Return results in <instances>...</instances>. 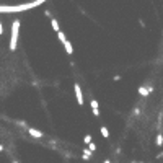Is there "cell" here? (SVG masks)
Returning a JSON list of instances; mask_svg holds the SVG:
<instances>
[{
    "instance_id": "obj_21",
    "label": "cell",
    "mask_w": 163,
    "mask_h": 163,
    "mask_svg": "<svg viewBox=\"0 0 163 163\" xmlns=\"http://www.w3.org/2000/svg\"><path fill=\"white\" fill-rule=\"evenodd\" d=\"M134 163H144V161H134Z\"/></svg>"
},
{
    "instance_id": "obj_19",
    "label": "cell",
    "mask_w": 163,
    "mask_h": 163,
    "mask_svg": "<svg viewBox=\"0 0 163 163\" xmlns=\"http://www.w3.org/2000/svg\"><path fill=\"white\" fill-rule=\"evenodd\" d=\"M0 152H3V145H0Z\"/></svg>"
},
{
    "instance_id": "obj_14",
    "label": "cell",
    "mask_w": 163,
    "mask_h": 163,
    "mask_svg": "<svg viewBox=\"0 0 163 163\" xmlns=\"http://www.w3.org/2000/svg\"><path fill=\"white\" fill-rule=\"evenodd\" d=\"M91 108H98V101L96 100H91Z\"/></svg>"
},
{
    "instance_id": "obj_6",
    "label": "cell",
    "mask_w": 163,
    "mask_h": 163,
    "mask_svg": "<svg viewBox=\"0 0 163 163\" xmlns=\"http://www.w3.org/2000/svg\"><path fill=\"white\" fill-rule=\"evenodd\" d=\"M51 26H52V30H54L56 33L61 30V26H59V21H57L56 18H51Z\"/></svg>"
},
{
    "instance_id": "obj_1",
    "label": "cell",
    "mask_w": 163,
    "mask_h": 163,
    "mask_svg": "<svg viewBox=\"0 0 163 163\" xmlns=\"http://www.w3.org/2000/svg\"><path fill=\"white\" fill-rule=\"evenodd\" d=\"M18 34H20V20H13V23H11L10 51H15V49H16V43H18Z\"/></svg>"
},
{
    "instance_id": "obj_3",
    "label": "cell",
    "mask_w": 163,
    "mask_h": 163,
    "mask_svg": "<svg viewBox=\"0 0 163 163\" xmlns=\"http://www.w3.org/2000/svg\"><path fill=\"white\" fill-rule=\"evenodd\" d=\"M153 91V86H140V88H139V95H140V96H148L150 95V93H152Z\"/></svg>"
},
{
    "instance_id": "obj_12",
    "label": "cell",
    "mask_w": 163,
    "mask_h": 163,
    "mask_svg": "<svg viewBox=\"0 0 163 163\" xmlns=\"http://www.w3.org/2000/svg\"><path fill=\"white\" fill-rule=\"evenodd\" d=\"M83 142H85V145H88L91 142V136H90V134H86V136L83 137Z\"/></svg>"
},
{
    "instance_id": "obj_5",
    "label": "cell",
    "mask_w": 163,
    "mask_h": 163,
    "mask_svg": "<svg viewBox=\"0 0 163 163\" xmlns=\"http://www.w3.org/2000/svg\"><path fill=\"white\" fill-rule=\"evenodd\" d=\"M62 44H64V48H65L67 54H69V56H72V54H73V48H72V43H69V41L65 39V41H64Z\"/></svg>"
},
{
    "instance_id": "obj_13",
    "label": "cell",
    "mask_w": 163,
    "mask_h": 163,
    "mask_svg": "<svg viewBox=\"0 0 163 163\" xmlns=\"http://www.w3.org/2000/svg\"><path fill=\"white\" fill-rule=\"evenodd\" d=\"M91 111H93V116H100V108H91Z\"/></svg>"
},
{
    "instance_id": "obj_9",
    "label": "cell",
    "mask_w": 163,
    "mask_h": 163,
    "mask_svg": "<svg viewBox=\"0 0 163 163\" xmlns=\"http://www.w3.org/2000/svg\"><path fill=\"white\" fill-rule=\"evenodd\" d=\"M155 144H157V147H161V145H163V136H161V134H158V136H157Z\"/></svg>"
},
{
    "instance_id": "obj_11",
    "label": "cell",
    "mask_w": 163,
    "mask_h": 163,
    "mask_svg": "<svg viewBox=\"0 0 163 163\" xmlns=\"http://www.w3.org/2000/svg\"><path fill=\"white\" fill-rule=\"evenodd\" d=\"M88 150L93 153V152L96 150V144H95V142H90V144H88Z\"/></svg>"
},
{
    "instance_id": "obj_16",
    "label": "cell",
    "mask_w": 163,
    "mask_h": 163,
    "mask_svg": "<svg viewBox=\"0 0 163 163\" xmlns=\"http://www.w3.org/2000/svg\"><path fill=\"white\" fill-rule=\"evenodd\" d=\"M36 2H38L39 5H41V3H44V2H46V0H36Z\"/></svg>"
},
{
    "instance_id": "obj_18",
    "label": "cell",
    "mask_w": 163,
    "mask_h": 163,
    "mask_svg": "<svg viewBox=\"0 0 163 163\" xmlns=\"http://www.w3.org/2000/svg\"><path fill=\"white\" fill-rule=\"evenodd\" d=\"M103 163H111V160H104Z\"/></svg>"
},
{
    "instance_id": "obj_8",
    "label": "cell",
    "mask_w": 163,
    "mask_h": 163,
    "mask_svg": "<svg viewBox=\"0 0 163 163\" xmlns=\"http://www.w3.org/2000/svg\"><path fill=\"white\" fill-rule=\"evenodd\" d=\"M101 136H103L104 139H108V137H109V131H108V127H106V126H103V127H101Z\"/></svg>"
},
{
    "instance_id": "obj_2",
    "label": "cell",
    "mask_w": 163,
    "mask_h": 163,
    "mask_svg": "<svg viewBox=\"0 0 163 163\" xmlns=\"http://www.w3.org/2000/svg\"><path fill=\"white\" fill-rule=\"evenodd\" d=\"M73 90H75V96H77V103L80 104V106H83V93H82V88H80V85L78 83H75L73 85Z\"/></svg>"
},
{
    "instance_id": "obj_4",
    "label": "cell",
    "mask_w": 163,
    "mask_h": 163,
    "mask_svg": "<svg viewBox=\"0 0 163 163\" xmlns=\"http://www.w3.org/2000/svg\"><path fill=\"white\" fill-rule=\"evenodd\" d=\"M28 132H30V136L34 137V139H43V132L38 131V129H33V127H30V129H28Z\"/></svg>"
},
{
    "instance_id": "obj_7",
    "label": "cell",
    "mask_w": 163,
    "mask_h": 163,
    "mask_svg": "<svg viewBox=\"0 0 163 163\" xmlns=\"http://www.w3.org/2000/svg\"><path fill=\"white\" fill-rule=\"evenodd\" d=\"M90 157H91V152H90L88 148H85V150H83V153H82V158H83L85 161H88V160H90Z\"/></svg>"
},
{
    "instance_id": "obj_17",
    "label": "cell",
    "mask_w": 163,
    "mask_h": 163,
    "mask_svg": "<svg viewBox=\"0 0 163 163\" xmlns=\"http://www.w3.org/2000/svg\"><path fill=\"white\" fill-rule=\"evenodd\" d=\"M3 33V28H2V23H0V34Z\"/></svg>"
},
{
    "instance_id": "obj_20",
    "label": "cell",
    "mask_w": 163,
    "mask_h": 163,
    "mask_svg": "<svg viewBox=\"0 0 163 163\" xmlns=\"http://www.w3.org/2000/svg\"><path fill=\"white\" fill-rule=\"evenodd\" d=\"M11 163H20V161H18V160H13V161H11Z\"/></svg>"
},
{
    "instance_id": "obj_10",
    "label": "cell",
    "mask_w": 163,
    "mask_h": 163,
    "mask_svg": "<svg viewBox=\"0 0 163 163\" xmlns=\"http://www.w3.org/2000/svg\"><path fill=\"white\" fill-rule=\"evenodd\" d=\"M57 38H59V41H61V43H64V41L67 39V38H65V34H64V31H62V30H59V31H57Z\"/></svg>"
},
{
    "instance_id": "obj_15",
    "label": "cell",
    "mask_w": 163,
    "mask_h": 163,
    "mask_svg": "<svg viewBox=\"0 0 163 163\" xmlns=\"http://www.w3.org/2000/svg\"><path fill=\"white\" fill-rule=\"evenodd\" d=\"M134 114H137V116H139V114H140V109L136 108V109H134Z\"/></svg>"
}]
</instances>
